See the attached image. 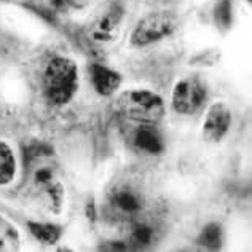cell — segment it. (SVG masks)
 Wrapping results in <instances>:
<instances>
[{"label": "cell", "mask_w": 252, "mask_h": 252, "mask_svg": "<svg viewBox=\"0 0 252 252\" xmlns=\"http://www.w3.org/2000/svg\"><path fill=\"white\" fill-rule=\"evenodd\" d=\"M91 82L97 94L101 96H112L120 88L122 75L118 72L105 67L102 64L91 65Z\"/></svg>", "instance_id": "obj_9"}, {"label": "cell", "mask_w": 252, "mask_h": 252, "mask_svg": "<svg viewBox=\"0 0 252 252\" xmlns=\"http://www.w3.org/2000/svg\"><path fill=\"white\" fill-rule=\"evenodd\" d=\"M65 5H69L74 10H83L90 5V0H65Z\"/></svg>", "instance_id": "obj_18"}, {"label": "cell", "mask_w": 252, "mask_h": 252, "mask_svg": "<svg viewBox=\"0 0 252 252\" xmlns=\"http://www.w3.org/2000/svg\"><path fill=\"white\" fill-rule=\"evenodd\" d=\"M223 243V230L219 223L211 222L201 230L200 236H198V244L204 249L217 251L222 248Z\"/></svg>", "instance_id": "obj_14"}, {"label": "cell", "mask_w": 252, "mask_h": 252, "mask_svg": "<svg viewBox=\"0 0 252 252\" xmlns=\"http://www.w3.org/2000/svg\"><path fill=\"white\" fill-rule=\"evenodd\" d=\"M208 99V88L201 80L193 77L177 82L172 90L171 104L179 115H193L200 110Z\"/></svg>", "instance_id": "obj_4"}, {"label": "cell", "mask_w": 252, "mask_h": 252, "mask_svg": "<svg viewBox=\"0 0 252 252\" xmlns=\"http://www.w3.org/2000/svg\"><path fill=\"white\" fill-rule=\"evenodd\" d=\"M31 168H32V182L42 191L51 187V185L58 184L56 168L51 163H48V160L37 161L34 164H31Z\"/></svg>", "instance_id": "obj_11"}, {"label": "cell", "mask_w": 252, "mask_h": 252, "mask_svg": "<svg viewBox=\"0 0 252 252\" xmlns=\"http://www.w3.org/2000/svg\"><path fill=\"white\" fill-rule=\"evenodd\" d=\"M155 241H157V228L154 225L144 220H137L132 223L128 236V243L131 248L145 249L154 246Z\"/></svg>", "instance_id": "obj_10"}, {"label": "cell", "mask_w": 252, "mask_h": 252, "mask_svg": "<svg viewBox=\"0 0 252 252\" xmlns=\"http://www.w3.org/2000/svg\"><path fill=\"white\" fill-rule=\"evenodd\" d=\"M123 13L125 10L120 2H110L90 24L88 32L91 40L97 43H109L114 40L118 35Z\"/></svg>", "instance_id": "obj_5"}, {"label": "cell", "mask_w": 252, "mask_h": 252, "mask_svg": "<svg viewBox=\"0 0 252 252\" xmlns=\"http://www.w3.org/2000/svg\"><path fill=\"white\" fill-rule=\"evenodd\" d=\"M78 90V69L72 59L55 56L43 72V93L53 105H65Z\"/></svg>", "instance_id": "obj_1"}, {"label": "cell", "mask_w": 252, "mask_h": 252, "mask_svg": "<svg viewBox=\"0 0 252 252\" xmlns=\"http://www.w3.org/2000/svg\"><path fill=\"white\" fill-rule=\"evenodd\" d=\"M55 154V149L45 142H31L24 147V161L26 166H31L37 161L48 160Z\"/></svg>", "instance_id": "obj_17"}, {"label": "cell", "mask_w": 252, "mask_h": 252, "mask_svg": "<svg viewBox=\"0 0 252 252\" xmlns=\"http://www.w3.org/2000/svg\"><path fill=\"white\" fill-rule=\"evenodd\" d=\"M16 172V160L11 149L0 141V185H6L13 181Z\"/></svg>", "instance_id": "obj_15"}, {"label": "cell", "mask_w": 252, "mask_h": 252, "mask_svg": "<svg viewBox=\"0 0 252 252\" xmlns=\"http://www.w3.org/2000/svg\"><path fill=\"white\" fill-rule=\"evenodd\" d=\"M28 228L31 235L35 238L37 241L43 244H56L59 238L63 235V230L59 225L55 223H45V222H28Z\"/></svg>", "instance_id": "obj_12"}, {"label": "cell", "mask_w": 252, "mask_h": 252, "mask_svg": "<svg viewBox=\"0 0 252 252\" xmlns=\"http://www.w3.org/2000/svg\"><path fill=\"white\" fill-rule=\"evenodd\" d=\"M112 246H102V249H110V251H126L128 246H125L122 241H110Z\"/></svg>", "instance_id": "obj_19"}, {"label": "cell", "mask_w": 252, "mask_h": 252, "mask_svg": "<svg viewBox=\"0 0 252 252\" xmlns=\"http://www.w3.org/2000/svg\"><path fill=\"white\" fill-rule=\"evenodd\" d=\"M132 144L134 147L147 155H160L164 150V141L155 126L149 123H142L137 126L134 134H132Z\"/></svg>", "instance_id": "obj_8"}, {"label": "cell", "mask_w": 252, "mask_h": 252, "mask_svg": "<svg viewBox=\"0 0 252 252\" xmlns=\"http://www.w3.org/2000/svg\"><path fill=\"white\" fill-rule=\"evenodd\" d=\"M122 114L139 123L155 125L164 115V101L161 96L149 90H131L122 93L117 99Z\"/></svg>", "instance_id": "obj_2"}, {"label": "cell", "mask_w": 252, "mask_h": 252, "mask_svg": "<svg viewBox=\"0 0 252 252\" xmlns=\"http://www.w3.org/2000/svg\"><path fill=\"white\" fill-rule=\"evenodd\" d=\"M110 208L123 219H136L144 209V198L129 187H117L110 193Z\"/></svg>", "instance_id": "obj_7"}, {"label": "cell", "mask_w": 252, "mask_h": 252, "mask_svg": "<svg viewBox=\"0 0 252 252\" xmlns=\"http://www.w3.org/2000/svg\"><path fill=\"white\" fill-rule=\"evenodd\" d=\"M231 125V112L227 104L214 102L208 109L203 122V136L209 142H220Z\"/></svg>", "instance_id": "obj_6"}, {"label": "cell", "mask_w": 252, "mask_h": 252, "mask_svg": "<svg viewBox=\"0 0 252 252\" xmlns=\"http://www.w3.org/2000/svg\"><path fill=\"white\" fill-rule=\"evenodd\" d=\"M21 246L18 228L0 216V252H15Z\"/></svg>", "instance_id": "obj_13"}, {"label": "cell", "mask_w": 252, "mask_h": 252, "mask_svg": "<svg viewBox=\"0 0 252 252\" xmlns=\"http://www.w3.org/2000/svg\"><path fill=\"white\" fill-rule=\"evenodd\" d=\"M212 16H214V23L219 31H230L231 24H233V3H231V0H217Z\"/></svg>", "instance_id": "obj_16"}, {"label": "cell", "mask_w": 252, "mask_h": 252, "mask_svg": "<svg viewBox=\"0 0 252 252\" xmlns=\"http://www.w3.org/2000/svg\"><path fill=\"white\" fill-rule=\"evenodd\" d=\"M246 2H249V3H251V0H246Z\"/></svg>", "instance_id": "obj_20"}, {"label": "cell", "mask_w": 252, "mask_h": 252, "mask_svg": "<svg viewBox=\"0 0 252 252\" xmlns=\"http://www.w3.org/2000/svg\"><path fill=\"white\" fill-rule=\"evenodd\" d=\"M176 18L166 11L150 13L137 21L131 32L129 43L134 48H144L152 43H157L163 38L169 37L176 31Z\"/></svg>", "instance_id": "obj_3"}]
</instances>
